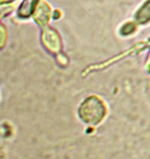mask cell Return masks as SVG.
Segmentation results:
<instances>
[{
    "label": "cell",
    "instance_id": "cell-1",
    "mask_svg": "<svg viewBox=\"0 0 150 159\" xmlns=\"http://www.w3.org/2000/svg\"><path fill=\"white\" fill-rule=\"evenodd\" d=\"M106 107L97 97H90L85 99L78 110L79 117L88 125H99L106 116Z\"/></svg>",
    "mask_w": 150,
    "mask_h": 159
},
{
    "label": "cell",
    "instance_id": "cell-2",
    "mask_svg": "<svg viewBox=\"0 0 150 159\" xmlns=\"http://www.w3.org/2000/svg\"><path fill=\"white\" fill-rule=\"evenodd\" d=\"M138 47H139V44L138 46H134L132 49H130V50H127V52H125V53H123L121 55H119V57H117V60L118 59H120V57H123L124 55H127V54H133V53H137V52H139L141 49H138ZM113 61H115V59H112V60H109V61H106V62H103V64H101V65H99L97 67H91V68H89V72L91 71V70H95V68H102V67H106L107 65H109V64H112Z\"/></svg>",
    "mask_w": 150,
    "mask_h": 159
},
{
    "label": "cell",
    "instance_id": "cell-3",
    "mask_svg": "<svg viewBox=\"0 0 150 159\" xmlns=\"http://www.w3.org/2000/svg\"><path fill=\"white\" fill-rule=\"evenodd\" d=\"M5 36H6V34H5V30H4V26H0V47L5 42Z\"/></svg>",
    "mask_w": 150,
    "mask_h": 159
}]
</instances>
